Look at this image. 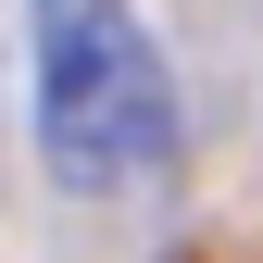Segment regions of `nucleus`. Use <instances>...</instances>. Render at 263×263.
<instances>
[{"label":"nucleus","mask_w":263,"mask_h":263,"mask_svg":"<svg viewBox=\"0 0 263 263\" xmlns=\"http://www.w3.org/2000/svg\"><path fill=\"white\" fill-rule=\"evenodd\" d=\"M38 38V163L76 201H125L176 163V76L138 0H25Z\"/></svg>","instance_id":"obj_1"}]
</instances>
